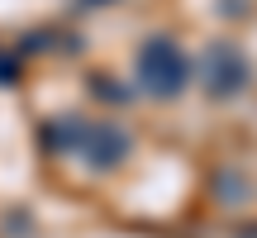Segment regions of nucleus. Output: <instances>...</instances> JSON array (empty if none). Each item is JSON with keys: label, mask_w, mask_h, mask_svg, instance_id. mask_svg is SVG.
<instances>
[{"label": "nucleus", "mask_w": 257, "mask_h": 238, "mask_svg": "<svg viewBox=\"0 0 257 238\" xmlns=\"http://www.w3.org/2000/svg\"><path fill=\"white\" fill-rule=\"evenodd\" d=\"M143 72L153 76V86L176 91V86H181V57H176V48L172 43H153L143 53Z\"/></svg>", "instance_id": "1"}]
</instances>
